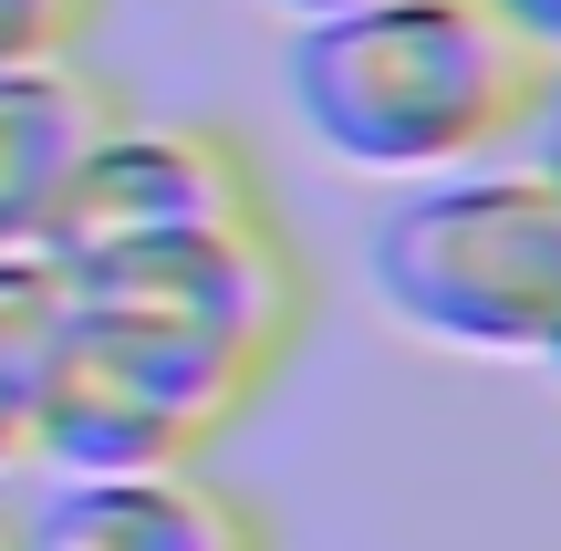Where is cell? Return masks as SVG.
<instances>
[{"label": "cell", "mask_w": 561, "mask_h": 551, "mask_svg": "<svg viewBox=\"0 0 561 551\" xmlns=\"http://www.w3.org/2000/svg\"><path fill=\"white\" fill-rule=\"evenodd\" d=\"M541 365H551V375H561V333H551V354H541Z\"/></svg>", "instance_id": "7c38bea8"}, {"label": "cell", "mask_w": 561, "mask_h": 551, "mask_svg": "<svg viewBox=\"0 0 561 551\" xmlns=\"http://www.w3.org/2000/svg\"><path fill=\"white\" fill-rule=\"evenodd\" d=\"M500 21H510V32H530V42L561 62V0H500Z\"/></svg>", "instance_id": "30bf717a"}, {"label": "cell", "mask_w": 561, "mask_h": 551, "mask_svg": "<svg viewBox=\"0 0 561 551\" xmlns=\"http://www.w3.org/2000/svg\"><path fill=\"white\" fill-rule=\"evenodd\" d=\"M375 291L447 354L541 365L561 333V187L530 157L416 177L375 219Z\"/></svg>", "instance_id": "7a4b0ae2"}, {"label": "cell", "mask_w": 561, "mask_h": 551, "mask_svg": "<svg viewBox=\"0 0 561 551\" xmlns=\"http://www.w3.org/2000/svg\"><path fill=\"white\" fill-rule=\"evenodd\" d=\"M11 531L32 541V551H280L271 520L250 510L229 479H208V458H198V469L53 479Z\"/></svg>", "instance_id": "5b68a950"}, {"label": "cell", "mask_w": 561, "mask_h": 551, "mask_svg": "<svg viewBox=\"0 0 561 551\" xmlns=\"http://www.w3.org/2000/svg\"><path fill=\"white\" fill-rule=\"evenodd\" d=\"M0 551H11V510H0Z\"/></svg>", "instance_id": "4fadbf2b"}, {"label": "cell", "mask_w": 561, "mask_h": 551, "mask_svg": "<svg viewBox=\"0 0 561 551\" xmlns=\"http://www.w3.org/2000/svg\"><path fill=\"white\" fill-rule=\"evenodd\" d=\"M11 551H32V541H21V531H11Z\"/></svg>", "instance_id": "5bb4252c"}, {"label": "cell", "mask_w": 561, "mask_h": 551, "mask_svg": "<svg viewBox=\"0 0 561 551\" xmlns=\"http://www.w3.org/2000/svg\"><path fill=\"white\" fill-rule=\"evenodd\" d=\"M125 115H136V104L83 53L11 62V73H0V250H42L62 187L83 177V157H94Z\"/></svg>", "instance_id": "8992f818"}, {"label": "cell", "mask_w": 561, "mask_h": 551, "mask_svg": "<svg viewBox=\"0 0 561 551\" xmlns=\"http://www.w3.org/2000/svg\"><path fill=\"white\" fill-rule=\"evenodd\" d=\"M271 11H291V21H312V11H354V0H271Z\"/></svg>", "instance_id": "8fae6325"}, {"label": "cell", "mask_w": 561, "mask_h": 551, "mask_svg": "<svg viewBox=\"0 0 561 551\" xmlns=\"http://www.w3.org/2000/svg\"><path fill=\"white\" fill-rule=\"evenodd\" d=\"M520 157H530V167H541V177L561 187V62H551V83H541V115H530Z\"/></svg>", "instance_id": "9c48e42d"}, {"label": "cell", "mask_w": 561, "mask_h": 551, "mask_svg": "<svg viewBox=\"0 0 561 551\" xmlns=\"http://www.w3.org/2000/svg\"><path fill=\"white\" fill-rule=\"evenodd\" d=\"M271 375H250L240 354L167 333L146 312L83 302L73 291V333H62V375H53V416H42V479H94V469H198Z\"/></svg>", "instance_id": "3957f363"}, {"label": "cell", "mask_w": 561, "mask_h": 551, "mask_svg": "<svg viewBox=\"0 0 561 551\" xmlns=\"http://www.w3.org/2000/svg\"><path fill=\"white\" fill-rule=\"evenodd\" d=\"M62 333H73V282L42 250H0V479L42 469V416H53Z\"/></svg>", "instance_id": "52a82bcc"}, {"label": "cell", "mask_w": 561, "mask_h": 551, "mask_svg": "<svg viewBox=\"0 0 561 551\" xmlns=\"http://www.w3.org/2000/svg\"><path fill=\"white\" fill-rule=\"evenodd\" d=\"M250 219H280V208H271V177H261L240 125L125 115L83 157V177L62 187L53 229H42V261L62 282H104L125 261H157V250L219 240V229H250Z\"/></svg>", "instance_id": "277c9868"}, {"label": "cell", "mask_w": 561, "mask_h": 551, "mask_svg": "<svg viewBox=\"0 0 561 551\" xmlns=\"http://www.w3.org/2000/svg\"><path fill=\"white\" fill-rule=\"evenodd\" d=\"M291 115L354 177H447L520 157L551 53L510 32L500 0H354L291 21Z\"/></svg>", "instance_id": "6da1fadb"}, {"label": "cell", "mask_w": 561, "mask_h": 551, "mask_svg": "<svg viewBox=\"0 0 561 551\" xmlns=\"http://www.w3.org/2000/svg\"><path fill=\"white\" fill-rule=\"evenodd\" d=\"M104 21V0H0V73L11 62H62L83 53Z\"/></svg>", "instance_id": "ba28073f"}]
</instances>
